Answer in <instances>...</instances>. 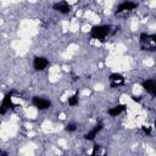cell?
<instances>
[{"label":"cell","mask_w":156,"mask_h":156,"mask_svg":"<svg viewBox=\"0 0 156 156\" xmlns=\"http://www.w3.org/2000/svg\"><path fill=\"white\" fill-rule=\"evenodd\" d=\"M68 104H69L71 106H76V105H78V95H73V96L68 98Z\"/></svg>","instance_id":"cell-11"},{"label":"cell","mask_w":156,"mask_h":156,"mask_svg":"<svg viewBox=\"0 0 156 156\" xmlns=\"http://www.w3.org/2000/svg\"><path fill=\"white\" fill-rule=\"evenodd\" d=\"M55 9H56L57 11H60L61 13H68V12L71 11V6H69L67 2H65V1H61V2L56 4V5H55Z\"/></svg>","instance_id":"cell-8"},{"label":"cell","mask_w":156,"mask_h":156,"mask_svg":"<svg viewBox=\"0 0 156 156\" xmlns=\"http://www.w3.org/2000/svg\"><path fill=\"white\" fill-rule=\"evenodd\" d=\"M108 79H110L112 87H118V85H122V84L124 83L123 77H122L121 74H118V73H112Z\"/></svg>","instance_id":"cell-6"},{"label":"cell","mask_w":156,"mask_h":156,"mask_svg":"<svg viewBox=\"0 0 156 156\" xmlns=\"http://www.w3.org/2000/svg\"><path fill=\"white\" fill-rule=\"evenodd\" d=\"M66 130H68V132H74V130H76V124H74V123L67 124V126H66Z\"/></svg>","instance_id":"cell-12"},{"label":"cell","mask_w":156,"mask_h":156,"mask_svg":"<svg viewBox=\"0 0 156 156\" xmlns=\"http://www.w3.org/2000/svg\"><path fill=\"white\" fill-rule=\"evenodd\" d=\"M33 105L35 107H38L39 110H45V108H49L51 106V102L46 99H43V98H33Z\"/></svg>","instance_id":"cell-2"},{"label":"cell","mask_w":156,"mask_h":156,"mask_svg":"<svg viewBox=\"0 0 156 156\" xmlns=\"http://www.w3.org/2000/svg\"><path fill=\"white\" fill-rule=\"evenodd\" d=\"M136 7V4L135 2H132V1H124L122 4L118 5L117 7V12H123V11H132L133 9Z\"/></svg>","instance_id":"cell-5"},{"label":"cell","mask_w":156,"mask_h":156,"mask_svg":"<svg viewBox=\"0 0 156 156\" xmlns=\"http://www.w3.org/2000/svg\"><path fill=\"white\" fill-rule=\"evenodd\" d=\"M101 128H102L101 124H99V126H96L95 128H93L90 132H88V133L85 134V139H88V140H93V139L96 136V134L101 130Z\"/></svg>","instance_id":"cell-10"},{"label":"cell","mask_w":156,"mask_h":156,"mask_svg":"<svg viewBox=\"0 0 156 156\" xmlns=\"http://www.w3.org/2000/svg\"><path fill=\"white\" fill-rule=\"evenodd\" d=\"M110 33V27L108 26H95L90 30V35L95 39L104 40Z\"/></svg>","instance_id":"cell-1"},{"label":"cell","mask_w":156,"mask_h":156,"mask_svg":"<svg viewBox=\"0 0 156 156\" xmlns=\"http://www.w3.org/2000/svg\"><path fill=\"white\" fill-rule=\"evenodd\" d=\"M11 105H12V102H11V95H10V94H7V95L4 98L2 104H1V113H5V112H6V110H7Z\"/></svg>","instance_id":"cell-9"},{"label":"cell","mask_w":156,"mask_h":156,"mask_svg":"<svg viewBox=\"0 0 156 156\" xmlns=\"http://www.w3.org/2000/svg\"><path fill=\"white\" fill-rule=\"evenodd\" d=\"M124 110H126V106H124V105H117V106H115V107H111V108L107 111V113H108L110 116H112V117H116V116L121 115Z\"/></svg>","instance_id":"cell-7"},{"label":"cell","mask_w":156,"mask_h":156,"mask_svg":"<svg viewBox=\"0 0 156 156\" xmlns=\"http://www.w3.org/2000/svg\"><path fill=\"white\" fill-rule=\"evenodd\" d=\"M143 87H144V89H145L149 94L156 96V80H154V79H147V80H145V82L143 83Z\"/></svg>","instance_id":"cell-3"},{"label":"cell","mask_w":156,"mask_h":156,"mask_svg":"<svg viewBox=\"0 0 156 156\" xmlns=\"http://www.w3.org/2000/svg\"><path fill=\"white\" fill-rule=\"evenodd\" d=\"M49 65V61L45 58V57H35L34 58V62H33V66L37 71H43L46 68V66Z\"/></svg>","instance_id":"cell-4"}]
</instances>
